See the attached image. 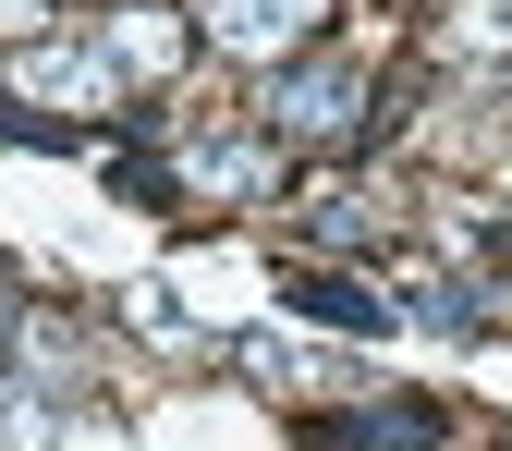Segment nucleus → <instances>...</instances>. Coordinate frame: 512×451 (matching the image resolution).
Masks as SVG:
<instances>
[{
    "instance_id": "nucleus-1",
    "label": "nucleus",
    "mask_w": 512,
    "mask_h": 451,
    "mask_svg": "<svg viewBox=\"0 0 512 451\" xmlns=\"http://www.w3.org/2000/svg\"><path fill=\"white\" fill-rule=\"evenodd\" d=\"M354 122H366V74L354 61H293V74H269V135L354 147Z\"/></svg>"
},
{
    "instance_id": "nucleus-2",
    "label": "nucleus",
    "mask_w": 512,
    "mask_h": 451,
    "mask_svg": "<svg viewBox=\"0 0 512 451\" xmlns=\"http://www.w3.org/2000/svg\"><path fill=\"white\" fill-rule=\"evenodd\" d=\"M171 183L183 196H220V208H256V196H281V147L269 135H183Z\"/></svg>"
},
{
    "instance_id": "nucleus-3",
    "label": "nucleus",
    "mask_w": 512,
    "mask_h": 451,
    "mask_svg": "<svg viewBox=\"0 0 512 451\" xmlns=\"http://www.w3.org/2000/svg\"><path fill=\"white\" fill-rule=\"evenodd\" d=\"M305 451H439V403L415 391H378V403H342V415H317Z\"/></svg>"
},
{
    "instance_id": "nucleus-4",
    "label": "nucleus",
    "mask_w": 512,
    "mask_h": 451,
    "mask_svg": "<svg viewBox=\"0 0 512 451\" xmlns=\"http://www.w3.org/2000/svg\"><path fill=\"white\" fill-rule=\"evenodd\" d=\"M13 74H25L37 98H74V110H110V98H122V74H110V49H25Z\"/></svg>"
},
{
    "instance_id": "nucleus-5",
    "label": "nucleus",
    "mask_w": 512,
    "mask_h": 451,
    "mask_svg": "<svg viewBox=\"0 0 512 451\" xmlns=\"http://www.w3.org/2000/svg\"><path fill=\"white\" fill-rule=\"evenodd\" d=\"M281 305L330 317L342 342H378V330H391V293H366V281H317V269H293V281H281Z\"/></svg>"
},
{
    "instance_id": "nucleus-6",
    "label": "nucleus",
    "mask_w": 512,
    "mask_h": 451,
    "mask_svg": "<svg viewBox=\"0 0 512 451\" xmlns=\"http://www.w3.org/2000/svg\"><path fill=\"white\" fill-rule=\"evenodd\" d=\"M171 61H183V13H122L110 25V74L122 86H159Z\"/></svg>"
},
{
    "instance_id": "nucleus-7",
    "label": "nucleus",
    "mask_w": 512,
    "mask_h": 451,
    "mask_svg": "<svg viewBox=\"0 0 512 451\" xmlns=\"http://www.w3.org/2000/svg\"><path fill=\"white\" fill-rule=\"evenodd\" d=\"M49 439H61L49 391H37V378H0V451H49Z\"/></svg>"
},
{
    "instance_id": "nucleus-8",
    "label": "nucleus",
    "mask_w": 512,
    "mask_h": 451,
    "mask_svg": "<svg viewBox=\"0 0 512 451\" xmlns=\"http://www.w3.org/2000/svg\"><path fill=\"white\" fill-rule=\"evenodd\" d=\"M452 49L464 61H512V0H464V13H452Z\"/></svg>"
},
{
    "instance_id": "nucleus-9",
    "label": "nucleus",
    "mask_w": 512,
    "mask_h": 451,
    "mask_svg": "<svg viewBox=\"0 0 512 451\" xmlns=\"http://www.w3.org/2000/svg\"><path fill=\"white\" fill-rule=\"evenodd\" d=\"M49 451H135V439H122V427H98V415H74V427H61Z\"/></svg>"
},
{
    "instance_id": "nucleus-10",
    "label": "nucleus",
    "mask_w": 512,
    "mask_h": 451,
    "mask_svg": "<svg viewBox=\"0 0 512 451\" xmlns=\"http://www.w3.org/2000/svg\"><path fill=\"white\" fill-rule=\"evenodd\" d=\"M13 330H25V305H13V293H0V354H13Z\"/></svg>"
}]
</instances>
